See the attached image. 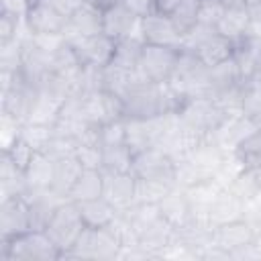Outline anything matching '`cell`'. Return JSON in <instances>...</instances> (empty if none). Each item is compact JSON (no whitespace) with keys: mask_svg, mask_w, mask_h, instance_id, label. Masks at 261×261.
<instances>
[{"mask_svg":"<svg viewBox=\"0 0 261 261\" xmlns=\"http://www.w3.org/2000/svg\"><path fill=\"white\" fill-rule=\"evenodd\" d=\"M29 6H31L29 0H2V10L0 12H8V14H14V16L24 18Z\"/></svg>","mask_w":261,"mask_h":261,"instance_id":"f1b7e54d","label":"cell"},{"mask_svg":"<svg viewBox=\"0 0 261 261\" xmlns=\"http://www.w3.org/2000/svg\"><path fill=\"white\" fill-rule=\"evenodd\" d=\"M141 20L133 10H128L122 2L108 6L102 10V33L114 41L139 37L141 39Z\"/></svg>","mask_w":261,"mask_h":261,"instance_id":"9c48e42d","label":"cell"},{"mask_svg":"<svg viewBox=\"0 0 261 261\" xmlns=\"http://www.w3.org/2000/svg\"><path fill=\"white\" fill-rule=\"evenodd\" d=\"M222 12H224V4H222L220 0H202V4H200V20H198V24L216 29V24H218Z\"/></svg>","mask_w":261,"mask_h":261,"instance_id":"4316f807","label":"cell"},{"mask_svg":"<svg viewBox=\"0 0 261 261\" xmlns=\"http://www.w3.org/2000/svg\"><path fill=\"white\" fill-rule=\"evenodd\" d=\"M80 208V214L84 218L86 226L92 228H102V226H110L116 222L120 210L106 198V196H98L92 200H84V202H75Z\"/></svg>","mask_w":261,"mask_h":261,"instance_id":"e0dca14e","label":"cell"},{"mask_svg":"<svg viewBox=\"0 0 261 261\" xmlns=\"http://www.w3.org/2000/svg\"><path fill=\"white\" fill-rule=\"evenodd\" d=\"M35 2H39V0H29V4H35Z\"/></svg>","mask_w":261,"mask_h":261,"instance_id":"e575fe53","label":"cell"},{"mask_svg":"<svg viewBox=\"0 0 261 261\" xmlns=\"http://www.w3.org/2000/svg\"><path fill=\"white\" fill-rule=\"evenodd\" d=\"M122 4H124L128 10H133L139 18H145V16L157 12L153 0H122Z\"/></svg>","mask_w":261,"mask_h":261,"instance_id":"83f0119b","label":"cell"},{"mask_svg":"<svg viewBox=\"0 0 261 261\" xmlns=\"http://www.w3.org/2000/svg\"><path fill=\"white\" fill-rule=\"evenodd\" d=\"M0 141H2V151H6L14 141L20 139V130H22V120L12 116L10 112L2 110V120H0Z\"/></svg>","mask_w":261,"mask_h":261,"instance_id":"484cf974","label":"cell"},{"mask_svg":"<svg viewBox=\"0 0 261 261\" xmlns=\"http://www.w3.org/2000/svg\"><path fill=\"white\" fill-rule=\"evenodd\" d=\"M77 61L82 67H106L112 63L116 53V41L104 33H96L90 37H80L69 41Z\"/></svg>","mask_w":261,"mask_h":261,"instance_id":"5b68a950","label":"cell"},{"mask_svg":"<svg viewBox=\"0 0 261 261\" xmlns=\"http://www.w3.org/2000/svg\"><path fill=\"white\" fill-rule=\"evenodd\" d=\"M84 228H86V224H84L77 204L71 200H63L53 210V214L45 226V232L55 243V247L61 251V257H67V253L75 247L77 239L82 237Z\"/></svg>","mask_w":261,"mask_h":261,"instance_id":"7a4b0ae2","label":"cell"},{"mask_svg":"<svg viewBox=\"0 0 261 261\" xmlns=\"http://www.w3.org/2000/svg\"><path fill=\"white\" fill-rule=\"evenodd\" d=\"M47 2H49L51 6H55L61 14H65V16L69 18V16H71L77 8H82L88 0H47Z\"/></svg>","mask_w":261,"mask_h":261,"instance_id":"f546056e","label":"cell"},{"mask_svg":"<svg viewBox=\"0 0 261 261\" xmlns=\"http://www.w3.org/2000/svg\"><path fill=\"white\" fill-rule=\"evenodd\" d=\"M243 167H255L261 163V126H257L249 137H245L232 151Z\"/></svg>","mask_w":261,"mask_h":261,"instance_id":"cb8c5ba5","label":"cell"},{"mask_svg":"<svg viewBox=\"0 0 261 261\" xmlns=\"http://www.w3.org/2000/svg\"><path fill=\"white\" fill-rule=\"evenodd\" d=\"M122 251V239L114 224L92 228L86 226L82 237L77 239L75 247L67 253V257L75 259H114L120 257Z\"/></svg>","mask_w":261,"mask_h":261,"instance_id":"3957f363","label":"cell"},{"mask_svg":"<svg viewBox=\"0 0 261 261\" xmlns=\"http://www.w3.org/2000/svg\"><path fill=\"white\" fill-rule=\"evenodd\" d=\"M104 194V171L102 169H84L73 184L71 192L67 194V200L71 202H84L92 200Z\"/></svg>","mask_w":261,"mask_h":261,"instance_id":"44dd1931","label":"cell"},{"mask_svg":"<svg viewBox=\"0 0 261 261\" xmlns=\"http://www.w3.org/2000/svg\"><path fill=\"white\" fill-rule=\"evenodd\" d=\"M120 212L137 202V177L126 173H104V194Z\"/></svg>","mask_w":261,"mask_h":261,"instance_id":"5bb4252c","label":"cell"},{"mask_svg":"<svg viewBox=\"0 0 261 261\" xmlns=\"http://www.w3.org/2000/svg\"><path fill=\"white\" fill-rule=\"evenodd\" d=\"M0 259L2 261H55L63 257L45 230L31 228L22 234L2 239Z\"/></svg>","mask_w":261,"mask_h":261,"instance_id":"6da1fadb","label":"cell"},{"mask_svg":"<svg viewBox=\"0 0 261 261\" xmlns=\"http://www.w3.org/2000/svg\"><path fill=\"white\" fill-rule=\"evenodd\" d=\"M84 171V165L77 161L75 155H67V157H59L53 159V179H51V190L63 198H67V194L71 192L73 184L77 181L80 173Z\"/></svg>","mask_w":261,"mask_h":261,"instance_id":"d6986e66","label":"cell"},{"mask_svg":"<svg viewBox=\"0 0 261 261\" xmlns=\"http://www.w3.org/2000/svg\"><path fill=\"white\" fill-rule=\"evenodd\" d=\"M234 49H237V45L232 43V41H228L226 37H222L220 33H212L196 51H192V53H196V57L206 65V67H214V65H218V63H222V61H228V59H232L234 57Z\"/></svg>","mask_w":261,"mask_h":261,"instance_id":"ac0fdd59","label":"cell"},{"mask_svg":"<svg viewBox=\"0 0 261 261\" xmlns=\"http://www.w3.org/2000/svg\"><path fill=\"white\" fill-rule=\"evenodd\" d=\"M220 2L226 6V4H234V2H241V0H220Z\"/></svg>","mask_w":261,"mask_h":261,"instance_id":"836d02e7","label":"cell"},{"mask_svg":"<svg viewBox=\"0 0 261 261\" xmlns=\"http://www.w3.org/2000/svg\"><path fill=\"white\" fill-rule=\"evenodd\" d=\"M181 49L175 47H163V45H151L143 43L141 57H139V73L145 82L151 84H167L177 67Z\"/></svg>","mask_w":261,"mask_h":261,"instance_id":"277c9868","label":"cell"},{"mask_svg":"<svg viewBox=\"0 0 261 261\" xmlns=\"http://www.w3.org/2000/svg\"><path fill=\"white\" fill-rule=\"evenodd\" d=\"M92 4H96L98 8H108V6H114V4H118V2H122V0H90Z\"/></svg>","mask_w":261,"mask_h":261,"instance_id":"1f68e13d","label":"cell"},{"mask_svg":"<svg viewBox=\"0 0 261 261\" xmlns=\"http://www.w3.org/2000/svg\"><path fill=\"white\" fill-rule=\"evenodd\" d=\"M253 239H255V230L245 218H239V220H232V222H226V224L212 228L214 245L220 247L228 257L232 253L253 245Z\"/></svg>","mask_w":261,"mask_h":261,"instance_id":"8fae6325","label":"cell"},{"mask_svg":"<svg viewBox=\"0 0 261 261\" xmlns=\"http://www.w3.org/2000/svg\"><path fill=\"white\" fill-rule=\"evenodd\" d=\"M247 169L253 171V177H255V181H257V186H259V190H261V163L255 165V167H247Z\"/></svg>","mask_w":261,"mask_h":261,"instance_id":"d6a6232c","label":"cell"},{"mask_svg":"<svg viewBox=\"0 0 261 261\" xmlns=\"http://www.w3.org/2000/svg\"><path fill=\"white\" fill-rule=\"evenodd\" d=\"M249 27H251V10L247 6V0H241L224 6V12L216 24V33L239 45L249 37Z\"/></svg>","mask_w":261,"mask_h":261,"instance_id":"7c38bea8","label":"cell"},{"mask_svg":"<svg viewBox=\"0 0 261 261\" xmlns=\"http://www.w3.org/2000/svg\"><path fill=\"white\" fill-rule=\"evenodd\" d=\"M135 153L126 143L102 147V171L104 173H126L133 169Z\"/></svg>","mask_w":261,"mask_h":261,"instance_id":"7402d4cb","label":"cell"},{"mask_svg":"<svg viewBox=\"0 0 261 261\" xmlns=\"http://www.w3.org/2000/svg\"><path fill=\"white\" fill-rule=\"evenodd\" d=\"M24 177L29 184V192L49 190L53 179V159L45 151H37L24 167Z\"/></svg>","mask_w":261,"mask_h":261,"instance_id":"ffe728a7","label":"cell"},{"mask_svg":"<svg viewBox=\"0 0 261 261\" xmlns=\"http://www.w3.org/2000/svg\"><path fill=\"white\" fill-rule=\"evenodd\" d=\"M67 16L61 14L47 0H39L29 6L24 24L31 35H63L67 27Z\"/></svg>","mask_w":261,"mask_h":261,"instance_id":"ba28073f","label":"cell"},{"mask_svg":"<svg viewBox=\"0 0 261 261\" xmlns=\"http://www.w3.org/2000/svg\"><path fill=\"white\" fill-rule=\"evenodd\" d=\"M155 2V10L157 12H163V14H169L179 2H184V0H153Z\"/></svg>","mask_w":261,"mask_h":261,"instance_id":"4dcf8cb0","label":"cell"},{"mask_svg":"<svg viewBox=\"0 0 261 261\" xmlns=\"http://www.w3.org/2000/svg\"><path fill=\"white\" fill-rule=\"evenodd\" d=\"M141 39L143 43L175 47V49H181L184 45V35L173 24L171 16L163 12H153L141 20Z\"/></svg>","mask_w":261,"mask_h":261,"instance_id":"52a82bcc","label":"cell"},{"mask_svg":"<svg viewBox=\"0 0 261 261\" xmlns=\"http://www.w3.org/2000/svg\"><path fill=\"white\" fill-rule=\"evenodd\" d=\"M31 210L24 196L2 198L0 204V234L2 239H10L31 230Z\"/></svg>","mask_w":261,"mask_h":261,"instance_id":"30bf717a","label":"cell"},{"mask_svg":"<svg viewBox=\"0 0 261 261\" xmlns=\"http://www.w3.org/2000/svg\"><path fill=\"white\" fill-rule=\"evenodd\" d=\"M243 214H245V202L228 188H222L216 194V198L212 200V204L208 206L206 220L214 228V226L239 220V218H243Z\"/></svg>","mask_w":261,"mask_h":261,"instance_id":"9a60e30c","label":"cell"},{"mask_svg":"<svg viewBox=\"0 0 261 261\" xmlns=\"http://www.w3.org/2000/svg\"><path fill=\"white\" fill-rule=\"evenodd\" d=\"M157 206H159V212H161L163 220L175 232L194 222V210H192L188 194H186V190L181 186H175Z\"/></svg>","mask_w":261,"mask_h":261,"instance_id":"4fadbf2b","label":"cell"},{"mask_svg":"<svg viewBox=\"0 0 261 261\" xmlns=\"http://www.w3.org/2000/svg\"><path fill=\"white\" fill-rule=\"evenodd\" d=\"M133 175L137 179H167L175 181V159L159 147H149L133 157ZM177 184V181H175Z\"/></svg>","mask_w":261,"mask_h":261,"instance_id":"8992f818","label":"cell"},{"mask_svg":"<svg viewBox=\"0 0 261 261\" xmlns=\"http://www.w3.org/2000/svg\"><path fill=\"white\" fill-rule=\"evenodd\" d=\"M96 33H102V8H98L96 4H92L90 0L77 8L69 20H67V27H65V41H73V39H80V37H90V35H96Z\"/></svg>","mask_w":261,"mask_h":261,"instance_id":"2e32d148","label":"cell"},{"mask_svg":"<svg viewBox=\"0 0 261 261\" xmlns=\"http://www.w3.org/2000/svg\"><path fill=\"white\" fill-rule=\"evenodd\" d=\"M20 139L24 143H29L35 151H45L49 141L53 139V126L51 124H43V122L27 120V122H22Z\"/></svg>","mask_w":261,"mask_h":261,"instance_id":"d4e9b609","label":"cell"},{"mask_svg":"<svg viewBox=\"0 0 261 261\" xmlns=\"http://www.w3.org/2000/svg\"><path fill=\"white\" fill-rule=\"evenodd\" d=\"M200 4H202V0H184L169 12L173 24L179 29L181 35L190 33L198 24V20H200Z\"/></svg>","mask_w":261,"mask_h":261,"instance_id":"603a6c76","label":"cell"}]
</instances>
